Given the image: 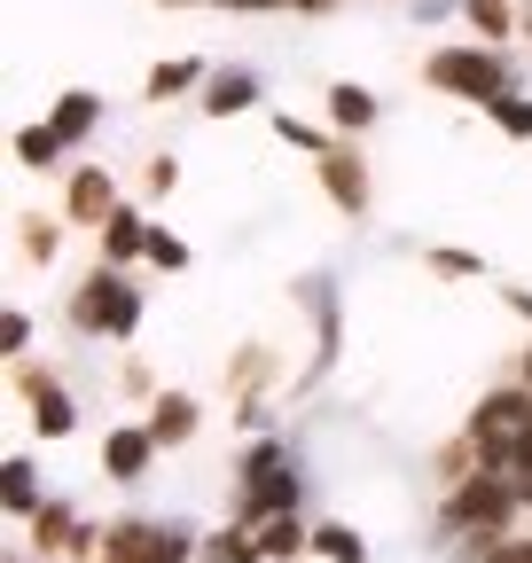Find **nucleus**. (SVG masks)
Segmentation results:
<instances>
[{
	"mask_svg": "<svg viewBox=\"0 0 532 563\" xmlns=\"http://www.w3.org/2000/svg\"><path fill=\"white\" fill-rule=\"evenodd\" d=\"M431 87H446V95H462V102H501L509 95V70L486 55V47H439L431 55Z\"/></svg>",
	"mask_w": 532,
	"mask_h": 563,
	"instance_id": "nucleus-1",
	"label": "nucleus"
},
{
	"mask_svg": "<svg viewBox=\"0 0 532 563\" xmlns=\"http://www.w3.org/2000/svg\"><path fill=\"white\" fill-rule=\"evenodd\" d=\"M524 431H532V391H494L470 415V446L486 454V470H509V454H517Z\"/></svg>",
	"mask_w": 532,
	"mask_h": 563,
	"instance_id": "nucleus-2",
	"label": "nucleus"
},
{
	"mask_svg": "<svg viewBox=\"0 0 532 563\" xmlns=\"http://www.w3.org/2000/svg\"><path fill=\"white\" fill-rule=\"evenodd\" d=\"M509 509H517V485H509L501 470L462 477V493H454V525H478V532H501V525H509Z\"/></svg>",
	"mask_w": 532,
	"mask_h": 563,
	"instance_id": "nucleus-3",
	"label": "nucleus"
},
{
	"mask_svg": "<svg viewBox=\"0 0 532 563\" xmlns=\"http://www.w3.org/2000/svg\"><path fill=\"white\" fill-rule=\"evenodd\" d=\"M102 563H188V532L165 525H118L102 540Z\"/></svg>",
	"mask_w": 532,
	"mask_h": 563,
	"instance_id": "nucleus-4",
	"label": "nucleus"
},
{
	"mask_svg": "<svg viewBox=\"0 0 532 563\" xmlns=\"http://www.w3.org/2000/svg\"><path fill=\"white\" fill-rule=\"evenodd\" d=\"M133 313H142V306H133V290H118L110 274H95L87 290H79V306H71V321H79V329H95V336H125V329H133Z\"/></svg>",
	"mask_w": 532,
	"mask_h": 563,
	"instance_id": "nucleus-5",
	"label": "nucleus"
},
{
	"mask_svg": "<svg viewBox=\"0 0 532 563\" xmlns=\"http://www.w3.org/2000/svg\"><path fill=\"white\" fill-rule=\"evenodd\" d=\"M298 501V477L282 454H258L251 462V485H243V517H266V509H290Z\"/></svg>",
	"mask_w": 532,
	"mask_h": 563,
	"instance_id": "nucleus-6",
	"label": "nucleus"
},
{
	"mask_svg": "<svg viewBox=\"0 0 532 563\" xmlns=\"http://www.w3.org/2000/svg\"><path fill=\"white\" fill-rule=\"evenodd\" d=\"M313 165H321V188L337 196L345 211H368V173H361L353 150H329V157H313Z\"/></svg>",
	"mask_w": 532,
	"mask_h": 563,
	"instance_id": "nucleus-7",
	"label": "nucleus"
},
{
	"mask_svg": "<svg viewBox=\"0 0 532 563\" xmlns=\"http://www.w3.org/2000/svg\"><path fill=\"white\" fill-rule=\"evenodd\" d=\"M16 384H24V391L40 399V415H32V422H40V431H47V439H63V431H71V422H79V415H71V399H63V384H40L32 368H24Z\"/></svg>",
	"mask_w": 532,
	"mask_h": 563,
	"instance_id": "nucleus-8",
	"label": "nucleus"
},
{
	"mask_svg": "<svg viewBox=\"0 0 532 563\" xmlns=\"http://www.w3.org/2000/svg\"><path fill=\"white\" fill-rule=\"evenodd\" d=\"M157 454V431H110V446H102V462H110V477H142V462Z\"/></svg>",
	"mask_w": 532,
	"mask_h": 563,
	"instance_id": "nucleus-9",
	"label": "nucleus"
},
{
	"mask_svg": "<svg viewBox=\"0 0 532 563\" xmlns=\"http://www.w3.org/2000/svg\"><path fill=\"white\" fill-rule=\"evenodd\" d=\"M251 102H258V79H251V70H220L212 95H204L212 118H235V110H251Z\"/></svg>",
	"mask_w": 532,
	"mask_h": 563,
	"instance_id": "nucleus-10",
	"label": "nucleus"
},
{
	"mask_svg": "<svg viewBox=\"0 0 532 563\" xmlns=\"http://www.w3.org/2000/svg\"><path fill=\"white\" fill-rule=\"evenodd\" d=\"M118 196H110V173H79L71 180V220H110Z\"/></svg>",
	"mask_w": 532,
	"mask_h": 563,
	"instance_id": "nucleus-11",
	"label": "nucleus"
},
{
	"mask_svg": "<svg viewBox=\"0 0 532 563\" xmlns=\"http://www.w3.org/2000/svg\"><path fill=\"white\" fill-rule=\"evenodd\" d=\"M329 118L345 133H361V125H376V95L368 87H329Z\"/></svg>",
	"mask_w": 532,
	"mask_h": 563,
	"instance_id": "nucleus-12",
	"label": "nucleus"
},
{
	"mask_svg": "<svg viewBox=\"0 0 532 563\" xmlns=\"http://www.w3.org/2000/svg\"><path fill=\"white\" fill-rule=\"evenodd\" d=\"M102 251H110V258H133V251H149L142 220H133V211H110V220H102Z\"/></svg>",
	"mask_w": 532,
	"mask_h": 563,
	"instance_id": "nucleus-13",
	"label": "nucleus"
},
{
	"mask_svg": "<svg viewBox=\"0 0 532 563\" xmlns=\"http://www.w3.org/2000/svg\"><path fill=\"white\" fill-rule=\"evenodd\" d=\"M196 79H204V70H196L188 55H180V63H157V70H149V102H173V95H188Z\"/></svg>",
	"mask_w": 532,
	"mask_h": 563,
	"instance_id": "nucleus-14",
	"label": "nucleus"
},
{
	"mask_svg": "<svg viewBox=\"0 0 532 563\" xmlns=\"http://www.w3.org/2000/svg\"><path fill=\"white\" fill-rule=\"evenodd\" d=\"M47 125H55V133H63V141H79V133H87V125H95V95H63V102H55V118H47Z\"/></svg>",
	"mask_w": 532,
	"mask_h": 563,
	"instance_id": "nucleus-15",
	"label": "nucleus"
},
{
	"mask_svg": "<svg viewBox=\"0 0 532 563\" xmlns=\"http://www.w3.org/2000/svg\"><path fill=\"white\" fill-rule=\"evenodd\" d=\"M16 157H24V165H55V157H63V133H55V125H24V133H16Z\"/></svg>",
	"mask_w": 532,
	"mask_h": 563,
	"instance_id": "nucleus-16",
	"label": "nucleus"
},
{
	"mask_svg": "<svg viewBox=\"0 0 532 563\" xmlns=\"http://www.w3.org/2000/svg\"><path fill=\"white\" fill-rule=\"evenodd\" d=\"M149 431H157V446L188 439V431H196V407H188V399H157V422H149Z\"/></svg>",
	"mask_w": 532,
	"mask_h": 563,
	"instance_id": "nucleus-17",
	"label": "nucleus"
},
{
	"mask_svg": "<svg viewBox=\"0 0 532 563\" xmlns=\"http://www.w3.org/2000/svg\"><path fill=\"white\" fill-rule=\"evenodd\" d=\"M313 548H321L329 563H368V548H361L345 525H321V532H313Z\"/></svg>",
	"mask_w": 532,
	"mask_h": 563,
	"instance_id": "nucleus-18",
	"label": "nucleus"
},
{
	"mask_svg": "<svg viewBox=\"0 0 532 563\" xmlns=\"http://www.w3.org/2000/svg\"><path fill=\"white\" fill-rule=\"evenodd\" d=\"M275 133H282V141H298L306 157H329V150H337V141H321V133H313L306 118H275Z\"/></svg>",
	"mask_w": 532,
	"mask_h": 563,
	"instance_id": "nucleus-19",
	"label": "nucleus"
},
{
	"mask_svg": "<svg viewBox=\"0 0 532 563\" xmlns=\"http://www.w3.org/2000/svg\"><path fill=\"white\" fill-rule=\"evenodd\" d=\"M470 24H478L486 40H501V32H509L517 16H509V0H470Z\"/></svg>",
	"mask_w": 532,
	"mask_h": 563,
	"instance_id": "nucleus-20",
	"label": "nucleus"
},
{
	"mask_svg": "<svg viewBox=\"0 0 532 563\" xmlns=\"http://www.w3.org/2000/svg\"><path fill=\"white\" fill-rule=\"evenodd\" d=\"M258 548H266V540H251V532H243V525H235V532H228V540H212V563H251V555H258Z\"/></svg>",
	"mask_w": 532,
	"mask_h": 563,
	"instance_id": "nucleus-21",
	"label": "nucleus"
},
{
	"mask_svg": "<svg viewBox=\"0 0 532 563\" xmlns=\"http://www.w3.org/2000/svg\"><path fill=\"white\" fill-rule=\"evenodd\" d=\"M306 548V532L290 525V517H275V525H266V555H298Z\"/></svg>",
	"mask_w": 532,
	"mask_h": 563,
	"instance_id": "nucleus-22",
	"label": "nucleus"
},
{
	"mask_svg": "<svg viewBox=\"0 0 532 563\" xmlns=\"http://www.w3.org/2000/svg\"><path fill=\"white\" fill-rule=\"evenodd\" d=\"M9 509H16V517L32 509V470H24V462H9Z\"/></svg>",
	"mask_w": 532,
	"mask_h": 563,
	"instance_id": "nucleus-23",
	"label": "nucleus"
},
{
	"mask_svg": "<svg viewBox=\"0 0 532 563\" xmlns=\"http://www.w3.org/2000/svg\"><path fill=\"white\" fill-rule=\"evenodd\" d=\"M494 110H501V125H509V133H532V102H509V95H501Z\"/></svg>",
	"mask_w": 532,
	"mask_h": 563,
	"instance_id": "nucleus-24",
	"label": "nucleus"
},
{
	"mask_svg": "<svg viewBox=\"0 0 532 563\" xmlns=\"http://www.w3.org/2000/svg\"><path fill=\"white\" fill-rule=\"evenodd\" d=\"M431 266H439V274H478V258H470V251H431Z\"/></svg>",
	"mask_w": 532,
	"mask_h": 563,
	"instance_id": "nucleus-25",
	"label": "nucleus"
},
{
	"mask_svg": "<svg viewBox=\"0 0 532 563\" xmlns=\"http://www.w3.org/2000/svg\"><path fill=\"white\" fill-rule=\"evenodd\" d=\"M149 258H157V266H188V251H180L173 235H149Z\"/></svg>",
	"mask_w": 532,
	"mask_h": 563,
	"instance_id": "nucleus-26",
	"label": "nucleus"
},
{
	"mask_svg": "<svg viewBox=\"0 0 532 563\" xmlns=\"http://www.w3.org/2000/svg\"><path fill=\"white\" fill-rule=\"evenodd\" d=\"M494 563H532V540H517V548H494Z\"/></svg>",
	"mask_w": 532,
	"mask_h": 563,
	"instance_id": "nucleus-27",
	"label": "nucleus"
},
{
	"mask_svg": "<svg viewBox=\"0 0 532 563\" xmlns=\"http://www.w3.org/2000/svg\"><path fill=\"white\" fill-rule=\"evenodd\" d=\"M524 376H532V361H524Z\"/></svg>",
	"mask_w": 532,
	"mask_h": 563,
	"instance_id": "nucleus-28",
	"label": "nucleus"
}]
</instances>
